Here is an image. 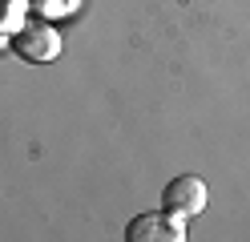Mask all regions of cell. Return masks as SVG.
Listing matches in <instances>:
<instances>
[{"label":"cell","mask_w":250,"mask_h":242,"mask_svg":"<svg viewBox=\"0 0 250 242\" xmlns=\"http://www.w3.org/2000/svg\"><path fill=\"white\" fill-rule=\"evenodd\" d=\"M12 48L24 57V61H53L57 53H61V37L49 28V24H24L21 32H17V41H12Z\"/></svg>","instance_id":"3"},{"label":"cell","mask_w":250,"mask_h":242,"mask_svg":"<svg viewBox=\"0 0 250 242\" xmlns=\"http://www.w3.org/2000/svg\"><path fill=\"white\" fill-rule=\"evenodd\" d=\"M162 210L174 218H194L206 210V182L198 174H178L162 190Z\"/></svg>","instance_id":"1"},{"label":"cell","mask_w":250,"mask_h":242,"mask_svg":"<svg viewBox=\"0 0 250 242\" xmlns=\"http://www.w3.org/2000/svg\"><path fill=\"white\" fill-rule=\"evenodd\" d=\"M125 238L129 242H182L186 238V218H174V214H158V210H149V214H137L129 226H125Z\"/></svg>","instance_id":"2"}]
</instances>
